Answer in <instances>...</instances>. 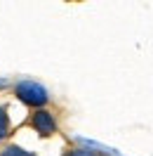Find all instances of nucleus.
I'll return each mask as SVG.
<instances>
[{"label":"nucleus","instance_id":"nucleus-1","mask_svg":"<svg viewBox=\"0 0 153 156\" xmlns=\"http://www.w3.org/2000/svg\"><path fill=\"white\" fill-rule=\"evenodd\" d=\"M17 97L21 102H26L29 107H42V104H47V90L38 85V83H33V80H21L19 85H17Z\"/></svg>","mask_w":153,"mask_h":156},{"label":"nucleus","instance_id":"nucleus-5","mask_svg":"<svg viewBox=\"0 0 153 156\" xmlns=\"http://www.w3.org/2000/svg\"><path fill=\"white\" fill-rule=\"evenodd\" d=\"M64 156H92L90 151H85V149H68Z\"/></svg>","mask_w":153,"mask_h":156},{"label":"nucleus","instance_id":"nucleus-4","mask_svg":"<svg viewBox=\"0 0 153 156\" xmlns=\"http://www.w3.org/2000/svg\"><path fill=\"white\" fill-rule=\"evenodd\" d=\"M0 156H33V154L26 151V149H21V147H7Z\"/></svg>","mask_w":153,"mask_h":156},{"label":"nucleus","instance_id":"nucleus-2","mask_svg":"<svg viewBox=\"0 0 153 156\" xmlns=\"http://www.w3.org/2000/svg\"><path fill=\"white\" fill-rule=\"evenodd\" d=\"M31 126L38 130L40 135H52L57 130V123H54V116L49 111H36L33 118H31Z\"/></svg>","mask_w":153,"mask_h":156},{"label":"nucleus","instance_id":"nucleus-3","mask_svg":"<svg viewBox=\"0 0 153 156\" xmlns=\"http://www.w3.org/2000/svg\"><path fill=\"white\" fill-rule=\"evenodd\" d=\"M10 133V118L5 114V109H0V140H5Z\"/></svg>","mask_w":153,"mask_h":156}]
</instances>
